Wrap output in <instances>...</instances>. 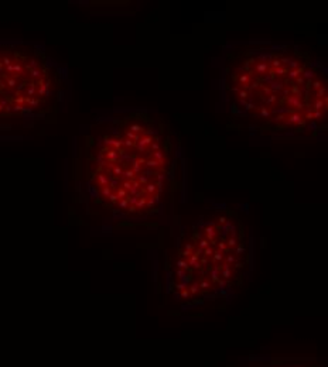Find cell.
I'll return each instance as SVG.
<instances>
[{
	"mask_svg": "<svg viewBox=\"0 0 328 367\" xmlns=\"http://www.w3.org/2000/svg\"><path fill=\"white\" fill-rule=\"evenodd\" d=\"M286 103H287L290 107L297 109V110H301V109L306 107V103L301 100V98H298V96H293V95H290L288 98H286Z\"/></svg>",
	"mask_w": 328,
	"mask_h": 367,
	"instance_id": "obj_1",
	"label": "cell"
},
{
	"mask_svg": "<svg viewBox=\"0 0 328 367\" xmlns=\"http://www.w3.org/2000/svg\"><path fill=\"white\" fill-rule=\"evenodd\" d=\"M284 120V124H306V120L303 119V116H301L298 112H293V113H290L288 116H286Z\"/></svg>",
	"mask_w": 328,
	"mask_h": 367,
	"instance_id": "obj_2",
	"label": "cell"
},
{
	"mask_svg": "<svg viewBox=\"0 0 328 367\" xmlns=\"http://www.w3.org/2000/svg\"><path fill=\"white\" fill-rule=\"evenodd\" d=\"M105 158L109 164H116L119 161V154L113 148H105Z\"/></svg>",
	"mask_w": 328,
	"mask_h": 367,
	"instance_id": "obj_3",
	"label": "cell"
},
{
	"mask_svg": "<svg viewBox=\"0 0 328 367\" xmlns=\"http://www.w3.org/2000/svg\"><path fill=\"white\" fill-rule=\"evenodd\" d=\"M269 69H270L269 64H266V62H258V64L253 65V71H252V72H256L258 75H262V77H263L264 73L269 72Z\"/></svg>",
	"mask_w": 328,
	"mask_h": 367,
	"instance_id": "obj_4",
	"label": "cell"
},
{
	"mask_svg": "<svg viewBox=\"0 0 328 367\" xmlns=\"http://www.w3.org/2000/svg\"><path fill=\"white\" fill-rule=\"evenodd\" d=\"M143 164H146V160L144 158H136L132 162V171L135 174H141L143 172Z\"/></svg>",
	"mask_w": 328,
	"mask_h": 367,
	"instance_id": "obj_5",
	"label": "cell"
},
{
	"mask_svg": "<svg viewBox=\"0 0 328 367\" xmlns=\"http://www.w3.org/2000/svg\"><path fill=\"white\" fill-rule=\"evenodd\" d=\"M270 91H272V93H274V95H277L282 89H284V82H283L282 79H274L272 83L269 85Z\"/></svg>",
	"mask_w": 328,
	"mask_h": 367,
	"instance_id": "obj_6",
	"label": "cell"
},
{
	"mask_svg": "<svg viewBox=\"0 0 328 367\" xmlns=\"http://www.w3.org/2000/svg\"><path fill=\"white\" fill-rule=\"evenodd\" d=\"M127 132H132V133H135V134L140 136V133L143 134V133L146 132V127H144L143 124H140V123H130L129 127H127Z\"/></svg>",
	"mask_w": 328,
	"mask_h": 367,
	"instance_id": "obj_7",
	"label": "cell"
},
{
	"mask_svg": "<svg viewBox=\"0 0 328 367\" xmlns=\"http://www.w3.org/2000/svg\"><path fill=\"white\" fill-rule=\"evenodd\" d=\"M105 144L106 146L113 147V150H120V147H123V140H116V138H107L105 137Z\"/></svg>",
	"mask_w": 328,
	"mask_h": 367,
	"instance_id": "obj_8",
	"label": "cell"
},
{
	"mask_svg": "<svg viewBox=\"0 0 328 367\" xmlns=\"http://www.w3.org/2000/svg\"><path fill=\"white\" fill-rule=\"evenodd\" d=\"M303 71H304V68L303 67H300V68H297V69H291V71H288L287 72V78L290 81H294V79H297L298 77H301V73H303Z\"/></svg>",
	"mask_w": 328,
	"mask_h": 367,
	"instance_id": "obj_9",
	"label": "cell"
},
{
	"mask_svg": "<svg viewBox=\"0 0 328 367\" xmlns=\"http://www.w3.org/2000/svg\"><path fill=\"white\" fill-rule=\"evenodd\" d=\"M151 158L153 160H156V161H159L160 162V165H164L166 164V157H164V153L163 151H153L151 153Z\"/></svg>",
	"mask_w": 328,
	"mask_h": 367,
	"instance_id": "obj_10",
	"label": "cell"
},
{
	"mask_svg": "<svg viewBox=\"0 0 328 367\" xmlns=\"http://www.w3.org/2000/svg\"><path fill=\"white\" fill-rule=\"evenodd\" d=\"M301 78H303L306 82H311V79L316 78V71L313 69H304L303 73H301Z\"/></svg>",
	"mask_w": 328,
	"mask_h": 367,
	"instance_id": "obj_11",
	"label": "cell"
},
{
	"mask_svg": "<svg viewBox=\"0 0 328 367\" xmlns=\"http://www.w3.org/2000/svg\"><path fill=\"white\" fill-rule=\"evenodd\" d=\"M144 192L147 193L149 196H151V195H156V192H157V187H156V184L154 182H147L146 185H144Z\"/></svg>",
	"mask_w": 328,
	"mask_h": 367,
	"instance_id": "obj_12",
	"label": "cell"
},
{
	"mask_svg": "<svg viewBox=\"0 0 328 367\" xmlns=\"http://www.w3.org/2000/svg\"><path fill=\"white\" fill-rule=\"evenodd\" d=\"M238 81H239V82L242 83L243 86H248V83L252 81V71H250V72L242 73V75H240V77H239V79H238Z\"/></svg>",
	"mask_w": 328,
	"mask_h": 367,
	"instance_id": "obj_13",
	"label": "cell"
},
{
	"mask_svg": "<svg viewBox=\"0 0 328 367\" xmlns=\"http://www.w3.org/2000/svg\"><path fill=\"white\" fill-rule=\"evenodd\" d=\"M274 79H276V77H274V73H273V69H269V72L264 73L263 77H262V81L266 82V85H270Z\"/></svg>",
	"mask_w": 328,
	"mask_h": 367,
	"instance_id": "obj_14",
	"label": "cell"
},
{
	"mask_svg": "<svg viewBox=\"0 0 328 367\" xmlns=\"http://www.w3.org/2000/svg\"><path fill=\"white\" fill-rule=\"evenodd\" d=\"M96 178H98V182L101 187H107L109 185V179H107V177L105 174L99 172V174H96Z\"/></svg>",
	"mask_w": 328,
	"mask_h": 367,
	"instance_id": "obj_15",
	"label": "cell"
},
{
	"mask_svg": "<svg viewBox=\"0 0 328 367\" xmlns=\"http://www.w3.org/2000/svg\"><path fill=\"white\" fill-rule=\"evenodd\" d=\"M146 167L147 168H150V170H156V168H160L161 165H160V162L159 161H156V160H153V158H149V160H146Z\"/></svg>",
	"mask_w": 328,
	"mask_h": 367,
	"instance_id": "obj_16",
	"label": "cell"
},
{
	"mask_svg": "<svg viewBox=\"0 0 328 367\" xmlns=\"http://www.w3.org/2000/svg\"><path fill=\"white\" fill-rule=\"evenodd\" d=\"M325 107H327V102H325L324 99H317L313 105L314 110H322V109H325Z\"/></svg>",
	"mask_w": 328,
	"mask_h": 367,
	"instance_id": "obj_17",
	"label": "cell"
},
{
	"mask_svg": "<svg viewBox=\"0 0 328 367\" xmlns=\"http://www.w3.org/2000/svg\"><path fill=\"white\" fill-rule=\"evenodd\" d=\"M153 137L151 136H144V137H140V140L137 141L139 144H141V146L147 147V146H151V143H153Z\"/></svg>",
	"mask_w": 328,
	"mask_h": 367,
	"instance_id": "obj_18",
	"label": "cell"
},
{
	"mask_svg": "<svg viewBox=\"0 0 328 367\" xmlns=\"http://www.w3.org/2000/svg\"><path fill=\"white\" fill-rule=\"evenodd\" d=\"M277 100H279V96H277V95H274V93H273V95H269V96H267V98H263V102H264V105H267V106H269V105L276 103Z\"/></svg>",
	"mask_w": 328,
	"mask_h": 367,
	"instance_id": "obj_19",
	"label": "cell"
},
{
	"mask_svg": "<svg viewBox=\"0 0 328 367\" xmlns=\"http://www.w3.org/2000/svg\"><path fill=\"white\" fill-rule=\"evenodd\" d=\"M286 68H287L288 71H291V69H297V68H300V61H297V59H293V58H291L290 61H288V64L286 65Z\"/></svg>",
	"mask_w": 328,
	"mask_h": 367,
	"instance_id": "obj_20",
	"label": "cell"
},
{
	"mask_svg": "<svg viewBox=\"0 0 328 367\" xmlns=\"http://www.w3.org/2000/svg\"><path fill=\"white\" fill-rule=\"evenodd\" d=\"M122 175L126 178V179H129V181H135V177H136V174L132 171V168L123 170V174Z\"/></svg>",
	"mask_w": 328,
	"mask_h": 367,
	"instance_id": "obj_21",
	"label": "cell"
},
{
	"mask_svg": "<svg viewBox=\"0 0 328 367\" xmlns=\"http://www.w3.org/2000/svg\"><path fill=\"white\" fill-rule=\"evenodd\" d=\"M288 69L286 67H280L277 68V69H273V73H274V77H284V75H287Z\"/></svg>",
	"mask_w": 328,
	"mask_h": 367,
	"instance_id": "obj_22",
	"label": "cell"
},
{
	"mask_svg": "<svg viewBox=\"0 0 328 367\" xmlns=\"http://www.w3.org/2000/svg\"><path fill=\"white\" fill-rule=\"evenodd\" d=\"M146 202H147V196H141L137 201V203H136V209H139V211L144 209L146 208Z\"/></svg>",
	"mask_w": 328,
	"mask_h": 367,
	"instance_id": "obj_23",
	"label": "cell"
},
{
	"mask_svg": "<svg viewBox=\"0 0 328 367\" xmlns=\"http://www.w3.org/2000/svg\"><path fill=\"white\" fill-rule=\"evenodd\" d=\"M325 96H327V88H325V86L320 88L318 91L316 92V98H317V99H324Z\"/></svg>",
	"mask_w": 328,
	"mask_h": 367,
	"instance_id": "obj_24",
	"label": "cell"
},
{
	"mask_svg": "<svg viewBox=\"0 0 328 367\" xmlns=\"http://www.w3.org/2000/svg\"><path fill=\"white\" fill-rule=\"evenodd\" d=\"M259 59H260L262 62L270 64V61L273 59V54H260V55H259Z\"/></svg>",
	"mask_w": 328,
	"mask_h": 367,
	"instance_id": "obj_25",
	"label": "cell"
},
{
	"mask_svg": "<svg viewBox=\"0 0 328 367\" xmlns=\"http://www.w3.org/2000/svg\"><path fill=\"white\" fill-rule=\"evenodd\" d=\"M258 109H260V116L262 117H266V119H269L270 117V109L269 107H266V106H260V107H258Z\"/></svg>",
	"mask_w": 328,
	"mask_h": 367,
	"instance_id": "obj_26",
	"label": "cell"
},
{
	"mask_svg": "<svg viewBox=\"0 0 328 367\" xmlns=\"http://www.w3.org/2000/svg\"><path fill=\"white\" fill-rule=\"evenodd\" d=\"M126 138H129V140H132V141H135V143H137V141L140 140V136H139V134H135V133L127 132V130H126Z\"/></svg>",
	"mask_w": 328,
	"mask_h": 367,
	"instance_id": "obj_27",
	"label": "cell"
},
{
	"mask_svg": "<svg viewBox=\"0 0 328 367\" xmlns=\"http://www.w3.org/2000/svg\"><path fill=\"white\" fill-rule=\"evenodd\" d=\"M122 174H123V170H122V167H120V165H115L113 168H112V175H113V177L119 178Z\"/></svg>",
	"mask_w": 328,
	"mask_h": 367,
	"instance_id": "obj_28",
	"label": "cell"
},
{
	"mask_svg": "<svg viewBox=\"0 0 328 367\" xmlns=\"http://www.w3.org/2000/svg\"><path fill=\"white\" fill-rule=\"evenodd\" d=\"M116 196L119 198V201H120V199H126V196H127V191H125L122 187L117 188V189H116Z\"/></svg>",
	"mask_w": 328,
	"mask_h": 367,
	"instance_id": "obj_29",
	"label": "cell"
},
{
	"mask_svg": "<svg viewBox=\"0 0 328 367\" xmlns=\"http://www.w3.org/2000/svg\"><path fill=\"white\" fill-rule=\"evenodd\" d=\"M290 93H293V96H298V98H303V92H301V89L298 88L297 85H294L293 88H291Z\"/></svg>",
	"mask_w": 328,
	"mask_h": 367,
	"instance_id": "obj_30",
	"label": "cell"
},
{
	"mask_svg": "<svg viewBox=\"0 0 328 367\" xmlns=\"http://www.w3.org/2000/svg\"><path fill=\"white\" fill-rule=\"evenodd\" d=\"M324 117V112L322 110H313V120H320Z\"/></svg>",
	"mask_w": 328,
	"mask_h": 367,
	"instance_id": "obj_31",
	"label": "cell"
},
{
	"mask_svg": "<svg viewBox=\"0 0 328 367\" xmlns=\"http://www.w3.org/2000/svg\"><path fill=\"white\" fill-rule=\"evenodd\" d=\"M136 181H137V182L140 184V185H146V184L149 182V178L146 177V175H144V174H141V175H139V177H137V179H136Z\"/></svg>",
	"mask_w": 328,
	"mask_h": 367,
	"instance_id": "obj_32",
	"label": "cell"
},
{
	"mask_svg": "<svg viewBox=\"0 0 328 367\" xmlns=\"http://www.w3.org/2000/svg\"><path fill=\"white\" fill-rule=\"evenodd\" d=\"M117 206H119V209H127L129 202H127V199H120V201H117Z\"/></svg>",
	"mask_w": 328,
	"mask_h": 367,
	"instance_id": "obj_33",
	"label": "cell"
},
{
	"mask_svg": "<svg viewBox=\"0 0 328 367\" xmlns=\"http://www.w3.org/2000/svg\"><path fill=\"white\" fill-rule=\"evenodd\" d=\"M238 96H239V99H243V100H246V98L249 96V92L245 91V89H239V91H238Z\"/></svg>",
	"mask_w": 328,
	"mask_h": 367,
	"instance_id": "obj_34",
	"label": "cell"
},
{
	"mask_svg": "<svg viewBox=\"0 0 328 367\" xmlns=\"http://www.w3.org/2000/svg\"><path fill=\"white\" fill-rule=\"evenodd\" d=\"M310 86H311V88H314L316 91H318V89H320V88H322L324 85H322L321 81L317 79V81H314V82H310Z\"/></svg>",
	"mask_w": 328,
	"mask_h": 367,
	"instance_id": "obj_35",
	"label": "cell"
},
{
	"mask_svg": "<svg viewBox=\"0 0 328 367\" xmlns=\"http://www.w3.org/2000/svg\"><path fill=\"white\" fill-rule=\"evenodd\" d=\"M101 193H102V196H103V198H107V196H109V195L112 193V189H111L109 187H102Z\"/></svg>",
	"mask_w": 328,
	"mask_h": 367,
	"instance_id": "obj_36",
	"label": "cell"
},
{
	"mask_svg": "<svg viewBox=\"0 0 328 367\" xmlns=\"http://www.w3.org/2000/svg\"><path fill=\"white\" fill-rule=\"evenodd\" d=\"M123 146H125L126 148H133V147L136 146V143L135 141H132V140H129V138H125V140H123Z\"/></svg>",
	"mask_w": 328,
	"mask_h": 367,
	"instance_id": "obj_37",
	"label": "cell"
},
{
	"mask_svg": "<svg viewBox=\"0 0 328 367\" xmlns=\"http://www.w3.org/2000/svg\"><path fill=\"white\" fill-rule=\"evenodd\" d=\"M120 185H122V188H123V189H125V191H129L130 188H132V181H129V179H125L122 184H120Z\"/></svg>",
	"mask_w": 328,
	"mask_h": 367,
	"instance_id": "obj_38",
	"label": "cell"
},
{
	"mask_svg": "<svg viewBox=\"0 0 328 367\" xmlns=\"http://www.w3.org/2000/svg\"><path fill=\"white\" fill-rule=\"evenodd\" d=\"M286 120V114H276V117L273 119L274 123H284Z\"/></svg>",
	"mask_w": 328,
	"mask_h": 367,
	"instance_id": "obj_39",
	"label": "cell"
},
{
	"mask_svg": "<svg viewBox=\"0 0 328 367\" xmlns=\"http://www.w3.org/2000/svg\"><path fill=\"white\" fill-rule=\"evenodd\" d=\"M34 92H36V85H34V83H30V85L27 86V93H28V96H33V95H34Z\"/></svg>",
	"mask_w": 328,
	"mask_h": 367,
	"instance_id": "obj_40",
	"label": "cell"
},
{
	"mask_svg": "<svg viewBox=\"0 0 328 367\" xmlns=\"http://www.w3.org/2000/svg\"><path fill=\"white\" fill-rule=\"evenodd\" d=\"M277 95H280L282 98L286 99V98H288V96H290V91H288V89H282V91H280Z\"/></svg>",
	"mask_w": 328,
	"mask_h": 367,
	"instance_id": "obj_41",
	"label": "cell"
},
{
	"mask_svg": "<svg viewBox=\"0 0 328 367\" xmlns=\"http://www.w3.org/2000/svg\"><path fill=\"white\" fill-rule=\"evenodd\" d=\"M303 119L306 120V122H307V120H313V109H308V110H307V112H306V116H304Z\"/></svg>",
	"mask_w": 328,
	"mask_h": 367,
	"instance_id": "obj_42",
	"label": "cell"
},
{
	"mask_svg": "<svg viewBox=\"0 0 328 367\" xmlns=\"http://www.w3.org/2000/svg\"><path fill=\"white\" fill-rule=\"evenodd\" d=\"M107 198H109L111 203H117V201H119V198L116 196V193H111V195L107 196Z\"/></svg>",
	"mask_w": 328,
	"mask_h": 367,
	"instance_id": "obj_43",
	"label": "cell"
},
{
	"mask_svg": "<svg viewBox=\"0 0 328 367\" xmlns=\"http://www.w3.org/2000/svg\"><path fill=\"white\" fill-rule=\"evenodd\" d=\"M259 89H262V92H263V93H266V95H273L269 86H263V85H260V88H259Z\"/></svg>",
	"mask_w": 328,
	"mask_h": 367,
	"instance_id": "obj_44",
	"label": "cell"
},
{
	"mask_svg": "<svg viewBox=\"0 0 328 367\" xmlns=\"http://www.w3.org/2000/svg\"><path fill=\"white\" fill-rule=\"evenodd\" d=\"M31 77H33V78H41V71L31 69Z\"/></svg>",
	"mask_w": 328,
	"mask_h": 367,
	"instance_id": "obj_45",
	"label": "cell"
},
{
	"mask_svg": "<svg viewBox=\"0 0 328 367\" xmlns=\"http://www.w3.org/2000/svg\"><path fill=\"white\" fill-rule=\"evenodd\" d=\"M245 107H246V109H248V110H253V109H258V106H256V105H254V103H253V102H248V103H246V106H245Z\"/></svg>",
	"mask_w": 328,
	"mask_h": 367,
	"instance_id": "obj_46",
	"label": "cell"
},
{
	"mask_svg": "<svg viewBox=\"0 0 328 367\" xmlns=\"http://www.w3.org/2000/svg\"><path fill=\"white\" fill-rule=\"evenodd\" d=\"M150 147H151V150H153V151H159V148H160V143H159V141H153Z\"/></svg>",
	"mask_w": 328,
	"mask_h": 367,
	"instance_id": "obj_47",
	"label": "cell"
},
{
	"mask_svg": "<svg viewBox=\"0 0 328 367\" xmlns=\"http://www.w3.org/2000/svg\"><path fill=\"white\" fill-rule=\"evenodd\" d=\"M135 147H137V150H139V151H141V153H144V151H146V148H147V147L141 146V144H139V143H136V146H135Z\"/></svg>",
	"mask_w": 328,
	"mask_h": 367,
	"instance_id": "obj_48",
	"label": "cell"
},
{
	"mask_svg": "<svg viewBox=\"0 0 328 367\" xmlns=\"http://www.w3.org/2000/svg\"><path fill=\"white\" fill-rule=\"evenodd\" d=\"M164 181V174H157V184H163Z\"/></svg>",
	"mask_w": 328,
	"mask_h": 367,
	"instance_id": "obj_49",
	"label": "cell"
},
{
	"mask_svg": "<svg viewBox=\"0 0 328 367\" xmlns=\"http://www.w3.org/2000/svg\"><path fill=\"white\" fill-rule=\"evenodd\" d=\"M16 83H17L16 82V79H9V86H14Z\"/></svg>",
	"mask_w": 328,
	"mask_h": 367,
	"instance_id": "obj_50",
	"label": "cell"
},
{
	"mask_svg": "<svg viewBox=\"0 0 328 367\" xmlns=\"http://www.w3.org/2000/svg\"><path fill=\"white\" fill-rule=\"evenodd\" d=\"M308 128H317V124H316V123H310Z\"/></svg>",
	"mask_w": 328,
	"mask_h": 367,
	"instance_id": "obj_51",
	"label": "cell"
},
{
	"mask_svg": "<svg viewBox=\"0 0 328 367\" xmlns=\"http://www.w3.org/2000/svg\"><path fill=\"white\" fill-rule=\"evenodd\" d=\"M239 103L242 105V106H246V103H248V102H246V100H243V99H239Z\"/></svg>",
	"mask_w": 328,
	"mask_h": 367,
	"instance_id": "obj_52",
	"label": "cell"
}]
</instances>
